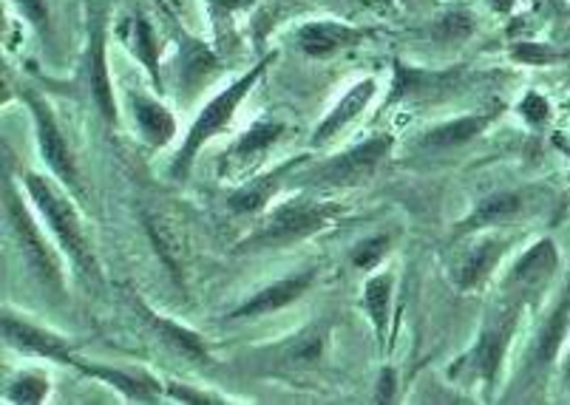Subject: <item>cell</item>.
I'll list each match as a JSON object with an SVG mask.
<instances>
[{"label": "cell", "mask_w": 570, "mask_h": 405, "mask_svg": "<svg viewBox=\"0 0 570 405\" xmlns=\"http://www.w3.org/2000/svg\"><path fill=\"white\" fill-rule=\"evenodd\" d=\"M276 57H278L276 51H269V55L262 57V60L253 66V69H247L245 75H238L236 80L227 82L219 93H214V97H210V100L202 106V111L196 113L194 125H190L188 137H185L183 148L176 150V156H174V165H170V176H174V179H185L190 170V165L196 162L199 150L205 148L210 139L219 137L222 131H227V128H230L238 106H242V102L250 97L253 88L258 86V80H262L264 71L273 66V60H276Z\"/></svg>", "instance_id": "6da1fadb"}, {"label": "cell", "mask_w": 570, "mask_h": 405, "mask_svg": "<svg viewBox=\"0 0 570 405\" xmlns=\"http://www.w3.org/2000/svg\"><path fill=\"white\" fill-rule=\"evenodd\" d=\"M57 185L60 181H51L49 176H40L35 170H26L23 174L26 194H29L32 205L40 210L55 241L60 244V249H63L69 261L80 273L91 275L97 269V261L95 253H91V241L86 236V227H82V218L77 213L75 201L69 199V190H60Z\"/></svg>", "instance_id": "7a4b0ae2"}, {"label": "cell", "mask_w": 570, "mask_h": 405, "mask_svg": "<svg viewBox=\"0 0 570 405\" xmlns=\"http://www.w3.org/2000/svg\"><path fill=\"white\" fill-rule=\"evenodd\" d=\"M344 207L335 201L315 199H289L264 218L262 225L238 244L236 253H269V249L293 247L298 241L318 236L333 225Z\"/></svg>", "instance_id": "3957f363"}, {"label": "cell", "mask_w": 570, "mask_h": 405, "mask_svg": "<svg viewBox=\"0 0 570 405\" xmlns=\"http://www.w3.org/2000/svg\"><path fill=\"white\" fill-rule=\"evenodd\" d=\"M522 309H525L522 300L502 298V304L485 320L474 346L454 363V377L465 381L469 386L471 383H483L485 388L494 386L497 374H500L502 363H505L508 346H511L517 326H520Z\"/></svg>", "instance_id": "277c9868"}, {"label": "cell", "mask_w": 570, "mask_h": 405, "mask_svg": "<svg viewBox=\"0 0 570 405\" xmlns=\"http://www.w3.org/2000/svg\"><path fill=\"white\" fill-rule=\"evenodd\" d=\"M3 213H7L9 236H12L14 247H18L20 258L26 261L29 273L40 280V287L60 293L63 289V267H60V258H57L51 244L43 238L32 210L26 207V199L18 194V187H14V181L9 176L7 185H3Z\"/></svg>", "instance_id": "5b68a950"}, {"label": "cell", "mask_w": 570, "mask_h": 405, "mask_svg": "<svg viewBox=\"0 0 570 405\" xmlns=\"http://www.w3.org/2000/svg\"><path fill=\"white\" fill-rule=\"evenodd\" d=\"M14 91L20 93V100L26 102V108H29V113H32L35 137H38V150L40 156H43L46 168L51 170V176H55V179L60 181V185H63L75 199L82 201L86 199V190H82L77 159L75 154H71L69 142H66L63 128L57 125L55 108L49 106L46 93L32 86H18Z\"/></svg>", "instance_id": "8992f818"}, {"label": "cell", "mask_w": 570, "mask_h": 405, "mask_svg": "<svg viewBox=\"0 0 570 405\" xmlns=\"http://www.w3.org/2000/svg\"><path fill=\"white\" fill-rule=\"evenodd\" d=\"M395 139L389 134H377V137L364 139V142L352 145V148L341 150L338 156L326 159L324 165L307 174L304 179H295L298 185L309 187H357L364 185L377 168L389 159Z\"/></svg>", "instance_id": "52a82bcc"}, {"label": "cell", "mask_w": 570, "mask_h": 405, "mask_svg": "<svg viewBox=\"0 0 570 405\" xmlns=\"http://www.w3.org/2000/svg\"><path fill=\"white\" fill-rule=\"evenodd\" d=\"M80 75L86 82L91 100H95L97 111L102 113L111 128H119V106L117 93L111 86V71H108V34H106V20L97 14L88 23V40L86 51L80 60Z\"/></svg>", "instance_id": "ba28073f"}, {"label": "cell", "mask_w": 570, "mask_h": 405, "mask_svg": "<svg viewBox=\"0 0 570 405\" xmlns=\"http://www.w3.org/2000/svg\"><path fill=\"white\" fill-rule=\"evenodd\" d=\"M392 88H389L386 108L397 106V102H426V100H443L452 93L463 91L465 71L463 69H414L409 62L395 60L392 62Z\"/></svg>", "instance_id": "9c48e42d"}, {"label": "cell", "mask_w": 570, "mask_h": 405, "mask_svg": "<svg viewBox=\"0 0 570 405\" xmlns=\"http://www.w3.org/2000/svg\"><path fill=\"white\" fill-rule=\"evenodd\" d=\"M366 38H372V29H366V26L321 18L295 26L293 34H289V43L295 46L298 55L309 57V60H330L341 51L357 49Z\"/></svg>", "instance_id": "30bf717a"}, {"label": "cell", "mask_w": 570, "mask_h": 405, "mask_svg": "<svg viewBox=\"0 0 570 405\" xmlns=\"http://www.w3.org/2000/svg\"><path fill=\"white\" fill-rule=\"evenodd\" d=\"M559 267V253L557 244L551 238H542L533 247H528L517 264L511 267V273L502 280V298L522 300L528 304L531 298H537L542 289L553 280V273Z\"/></svg>", "instance_id": "8fae6325"}, {"label": "cell", "mask_w": 570, "mask_h": 405, "mask_svg": "<svg viewBox=\"0 0 570 405\" xmlns=\"http://www.w3.org/2000/svg\"><path fill=\"white\" fill-rule=\"evenodd\" d=\"M176 31V55L170 62V75H174L176 91L190 97L199 91L216 71L222 69V57L216 55L205 40L183 29V23H174Z\"/></svg>", "instance_id": "7c38bea8"}, {"label": "cell", "mask_w": 570, "mask_h": 405, "mask_svg": "<svg viewBox=\"0 0 570 405\" xmlns=\"http://www.w3.org/2000/svg\"><path fill=\"white\" fill-rule=\"evenodd\" d=\"M3 340H7L12 349L43 357V360H55L75 368L77 363H80L71 355V343L66 340L63 335L43 329V326L38 324H29V320L20 318V315H12V312H3Z\"/></svg>", "instance_id": "4fadbf2b"}, {"label": "cell", "mask_w": 570, "mask_h": 405, "mask_svg": "<svg viewBox=\"0 0 570 405\" xmlns=\"http://www.w3.org/2000/svg\"><path fill=\"white\" fill-rule=\"evenodd\" d=\"M500 111L502 106L497 102V106L483 108V111L463 113V117L458 119L434 125V128L420 134L417 148L423 150V154H445V150L465 148V145L474 142V139H480L485 131H489L491 125L497 122V117H500Z\"/></svg>", "instance_id": "5bb4252c"}, {"label": "cell", "mask_w": 570, "mask_h": 405, "mask_svg": "<svg viewBox=\"0 0 570 405\" xmlns=\"http://www.w3.org/2000/svg\"><path fill=\"white\" fill-rule=\"evenodd\" d=\"M508 249V238L494 233V236H480L474 241H469V247L454 258L452 267V280L460 293H474L491 278V273L497 269V264L502 261Z\"/></svg>", "instance_id": "9a60e30c"}, {"label": "cell", "mask_w": 570, "mask_h": 405, "mask_svg": "<svg viewBox=\"0 0 570 405\" xmlns=\"http://www.w3.org/2000/svg\"><path fill=\"white\" fill-rule=\"evenodd\" d=\"M315 284V267L304 269V273H293L287 278H278L273 284H267L264 289L253 293L250 298L245 300L242 306L227 315L230 320H253V318H264V315H273V312L284 309V306L295 304L298 298H304L309 287Z\"/></svg>", "instance_id": "2e32d148"}, {"label": "cell", "mask_w": 570, "mask_h": 405, "mask_svg": "<svg viewBox=\"0 0 570 405\" xmlns=\"http://www.w3.org/2000/svg\"><path fill=\"white\" fill-rule=\"evenodd\" d=\"M375 93L377 77H364V80L352 82V86L341 93V100L335 102L333 111L326 113V117L321 119L318 128H315L313 148H326L330 142H335L352 122H357V119L364 117L370 102L375 100Z\"/></svg>", "instance_id": "e0dca14e"}, {"label": "cell", "mask_w": 570, "mask_h": 405, "mask_svg": "<svg viewBox=\"0 0 570 405\" xmlns=\"http://www.w3.org/2000/svg\"><path fill=\"white\" fill-rule=\"evenodd\" d=\"M304 162H307V156H295V159L282 162L278 168L269 170V174L258 176V179L253 181H245V185H238L236 190H230V196H227V210H230L233 216H256V213H262L264 207L273 201V196L282 190L284 181L302 168Z\"/></svg>", "instance_id": "ac0fdd59"}, {"label": "cell", "mask_w": 570, "mask_h": 405, "mask_svg": "<svg viewBox=\"0 0 570 405\" xmlns=\"http://www.w3.org/2000/svg\"><path fill=\"white\" fill-rule=\"evenodd\" d=\"M119 43L126 46L128 55L148 71L151 77L154 88L157 93H165V71H163V60H159V49H157V34H154V26L148 20L145 12H131L122 23H119Z\"/></svg>", "instance_id": "d6986e66"}, {"label": "cell", "mask_w": 570, "mask_h": 405, "mask_svg": "<svg viewBox=\"0 0 570 405\" xmlns=\"http://www.w3.org/2000/svg\"><path fill=\"white\" fill-rule=\"evenodd\" d=\"M77 368L97 381L108 383L114 392H119L126 399L131 403H159L165 397V388L157 377H151L148 372L142 368H119V366H100V363H91V360H80Z\"/></svg>", "instance_id": "ffe728a7"}, {"label": "cell", "mask_w": 570, "mask_h": 405, "mask_svg": "<svg viewBox=\"0 0 570 405\" xmlns=\"http://www.w3.org/2000/svg\"><path fill=\"white\" fill-rule=\"evenodd\" d=\"M128 108H131V119L137 125L139 137L151 148H165L170 139L176 137V117L157 93H145L131 88L128 91Z\"/></svg>", "instance_id": "44dd1931"}, {"label": "cell", "mask_w": 570, "mask_h": 405, "mask_svg": "<svg viewBox=\"0 0 570 405\" xmlns=\"http://www.w3.org/2000/svg\"><path fill=\"white\" fill-rule=\"evenodd\" d=\"M528 213V199L520 190H500V194H491L485 199L476 201L474 210L469 213L463 225L458 227V236H469L476 230H491V227H502L514 218L525 216Z\"/></svg>", "instance_id": "7402d4cb"}, {"label": "cell", "mask_w": 570, "mask_h": 405, "mask_svg": "<svg viewBox=\"0 0 570 405\" xmlns=\"http://www.w3.org/2000/svg\"><path fill=\"white\" fill-rule=\"evenodd\" d=\"M287 128L289 125L276 117H262L256 122H250V128L227 150L230 168H250V165H256L273 145H278V139L287 134Z\"/></svg>", "instance_id": "603a6c76"}, {"label": "cell", "mask_w": 570, "mask_h": 405, "mask_svg": "<svg viewBox=\"0 0 570 405\" xmlns=\"http://www.w3.org/2000/svg\"><path fill=\"white\" fill-rule=\"evenodd\" d=\"M326 346V324H315L302 329L298 335L289 337L284 346H278L273 355H276V366H282L284 372H302V368H313L321 360Z\"/></svg>", "instance_id": "cb8c5ba5"}, {"label": "cell", "mask_w": 570, "mask_h": 405, "mask_svg": "<svg viewBox=\"0 0 570 405\" xmlns=\"http://www.w3.org/2000/svg\"><path fill=\"white\" fill-rule=\"evenodd\" d=\"M568 329H570V284H568V289H564L562 300L553 306V312L548 315V320L542 324V329H539L537 343H533V349H531V363H528V366L531 368L551 366V363L557 360L559 346H562Z\"/></svg>", "instance_id": "d4e9b609"}, {"label": "cell", "mask_w": 570, "mask_h": 405, "mask_svg": "<svg viewBox=\"0 0 570 405\" xmlns=\"http://www.w3.org/2000/svg\"><path fill=\"white\" fill-rule=\"evenodd\" d=\"M139 312H142V315H145L148 326H151V329L157 332L159 340L168 343L170 349L179 352V355L188 357V360H199V363L207 360V343H205V337L196 335V332L188 329V326L176 324V320L163 318V315H157V312H151V309H148V306H142V304H139Z\"/></svg>", "instance_id": "484cf974"}, {"label": "cell", "mask_w": 570, "mask_h": 405, "mask_svg": "<svg viewBox=\"0 0 570 405\" xmlns=\"http://www.w3.org/2000/svg\"><path fill=\"white\" fill-rule=\"evenodd\" d=\"M392 289H395V275L375 273L370 275L364 287V309L372 320L377 340H386L389 318H392Z\"/></svg>", "instance_id": "4316f807"}, {"label": "cell", "mask_w": 570, "mask_h": 405, "mask_svg": "<svg viewBox=\"0 0 570 405\" xmlns=\"http://www.w3.org/2000/svg\"><path fill=\"white\" fill-rule=\"evenodd\" d=\"M476 23L469 12L463 9H452V12H443L438 20L429 23V38L434 40L443 49H458L465 40L474 34Z\"/></svg>", "instance_id": "83f0119b"}, {"label": "cell", "mask_w": 570, "mask_h": 405, "mask_svg": "<svg viewBox=\"0 0 570 405\" xmlns=\"http://www.w3.org/2000/svg\"><path fill=\"white\" fill-rule=\"evenodd\" d=\"M256 7H258V0H205V9L207 14H210V23H214L219 46H225L227 38H230L233 20Z\"/></svg>", "instance_id": "f1b7e54d"}, {"label": "cell", "mask_w": 570, "mask_h": 405, "mask_svg": "<svg viewBox=\"0 0 570 405\" xmlns=\"http://www.w3.org/2000/svg\"><path fill=\"white\" fill-rule=\"evenodd\" d=\"M392 253V236L389 233H377V236L364 238L350 249V264L357 273H372L375 267H381L383 258Z\"/></svg>", "instance_id": "f546056e"}, {"label": "cell", "mask_w": 570, "mask_h": 405, "mask_svg": "<svg viewBox=\"0 0 570 405\" xmlns=\"http://www.w3.org/2000/svg\"><path fill=\"white\" fill-rule=\"evenodd\" d=\"M49 397V377L40 372L18 374L7 388V403L20 405H38Z\"/></svg>", "instance_id": "4dcf8cb0"}, {"label": "cell", "mask_w": 570, "mask_h": 405, "mask_svg": "<svg viewBox=\"0 0 570 405\" xmlns=\"http://www.w3.org/2000/svg\"><path fill=\"white\" fill-rule=\"evenodd\" d=\"M12 7L18 9L20 18H23L26 23L38 31V38L43 40V43H49V40H51L49 3H46V0H12Z\"/></svg>", "instance_id": "1f68e13d"}, {"label": "cell", "mask_w": 570, "mask_h": 405, "mask_svg": "<svg viewBox=\"0 0 570 405\" xmlns=\"http://www.w3.org/2000/svg\"><path fill=\"white\" fill-rule=\"evenodd\" d=\"M165 392H168L170 399H176V403H202V405H222L227 403V397H222V394H210L207 388H196V386H185V383H165Z\"/></svg>", "instance_id": "d6a6232c"}, {"label": "cell", "mask_w": 570, "mask_h": 405, "mask_svg": "<svg viewBox=\"0 0 570 405\" xmlns=\"http://www.w3.org/2000/svg\"><path fill=\"white\" fill-rule=\"evenodd\" d=\"M517 111L525 119L528 125H546L551 117V102H548L546 93L528 91L520 102H517Z\"/></svg>", "instance_id": "836d02e7"}, {"label": "cell", "mask_w": 570, "mask_h": 405, "mask_svg": "<svg viewBox=\"0 0 570 405\" xmlns=\"http://www.w3.org/2000/svg\"><path fill=\"white\" fill-rule=\"evenodd\" d=\"M377 399L381 403H392L395 399V372L392 368H383L381 381H377Z\"/></svg>", "instance_id": "e575fe53"}, {"label": "cell", "mask_w": 570, "mask_h": 405, "mask_svg": "<svg viewBox=\"0 0 570 405\" xmlns=\"http://www.w3.org/2000/svg\"><path fill=\"white\" fill-rule=\"evenodd\" d=\"M485 3H489L491 12L497 14H511L517 7V0H485Z\"/></svg>", "instance_id": "d590c367"}]
</instances>
